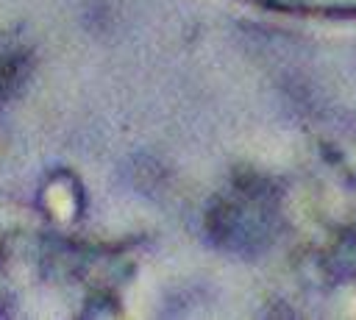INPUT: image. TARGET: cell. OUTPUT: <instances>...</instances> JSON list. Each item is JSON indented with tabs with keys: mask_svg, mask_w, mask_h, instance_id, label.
I'll list each match as a JSON object with an SVG mask.
<instances>
[{
	"mask_svg": "<svg viewBox=\"0 0 356 320\" xmlns=\"http://www.w3.org/2000/svg\"><path fill=\"white\" fill-rule=\"evenodd\" d=\"M278 3H292V6H328V8H334V6H356V0H278Z\"/></svg>",
	"mask_w": 356,
	"mask_h": 320,
	"instance_id": "6da1fadb",
	"label": "cell"
}]
</instances>
